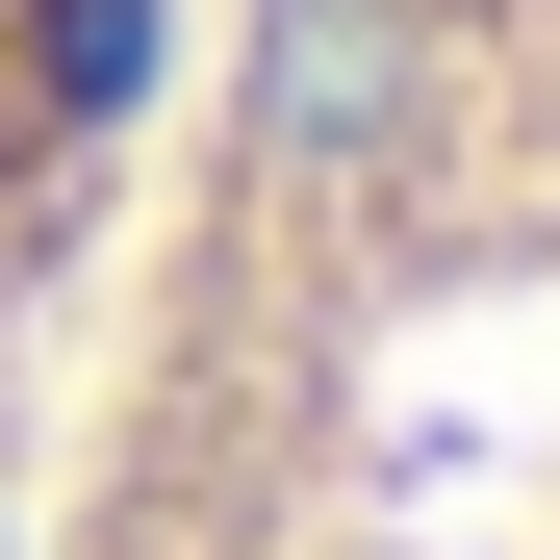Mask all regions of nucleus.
<instances>
[{"instance_id": "1", "label": "nucleus", "mask_w": 560, "mask_h": 560, "mask_svg": "<svg viewBox=\"0 0 560 560\" xmlns=\"http://www.w3.org/2000/svg\"><path fill=\"white\" fill-rule=\"evenodd\" d=\"M0 560H560V0H178Z\"/></svg>"}, {"instance_id": "2", "label": "nucleus", "mask_w": 560, "mask_h": 560, "mask_svg": "<svg viewBox=\"0 0 560 560\" xmlns=\"http://www.w3.org/2000/svg\"><path fill=\"white\" fill-rule=\"evenodd\" d=\"M153 77H178V0H0V535H26V433H51L77 280L128 230Z\"/></svg>"}]
</instances>
